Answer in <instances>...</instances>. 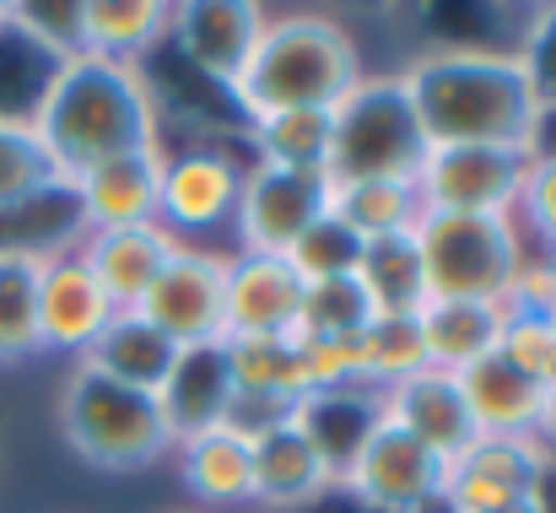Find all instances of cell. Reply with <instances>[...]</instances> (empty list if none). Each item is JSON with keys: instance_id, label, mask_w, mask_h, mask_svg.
<instances>
[{"instance_id": "10", "label": "cell", "mask_w": 556, "mask_h": 513, "mask_svg": "<svg viewBox=\"0 0 556 513\" xmlns=\"http://www.w3.org/2000/svg\"><path fill=\"white\" fill-rule=\"evenodd\" d=\"M222 276H227V254L205 249V243H179L168 254V265L157 271V281L147 287V298L136 303V314L147 325H157L174 346H216L227 341V314H222Z\"/></svg>"}, {"instance_id": "33", "label": "cell", "mask_w": 556, "mask_h": 513, "mask_svg": "<svg viewBox=\"0 0 556 513\" xmlns=\"http://www.w3.org/2000/svg\"><path fill=\"white\" fill-rule=\"evenodd\" d=\"M416 367H427L416 314H372V325L357 336V384L383 395L389 384L410 378Z\"/></svg>"}, {"instance_id": "3", "label": "cell", "mask_w": 556, "mask_h": 513, "mask_svg": "<svg viewBox=\"0 0 556 513\" xmlns=\"http://www.w3.org/2000/svg\"><path fill=\"white\" fill-rule=\"evenodd\" d=\"M363 76L368 60L346 22H336L330 11H281L265 16V33L227 98L243 114V125H254L287 109H336Z\"/></svg>"}, {"instance_id": "21", "label": "cell", "mask_w": 556, "mask_h": 513, "mask_svg": "<svg viewBox=\"0 0 556 513\" xmlns=\"http://www.w3.org/2000/svg\"><path fill=\"white\" fill-rule=\"evenodd\" d=\"M503 320L508 303H470V298H427L416 309V330H421V356L427 367L443 373H465L476 362H486L503 341Z\"/></svg>"}, {"instance_id": "32", "label": "cell", "mask_w": 556, "mask_h": 513, "mask_svg": "<svg viewBox=\"0 0 556 513\" xmlns=\"http://www.w3.org/2000/svg\"><path fill=\"white\" fill-rule=\"evenodd\" d=\"M43 356L38 346V260L0 249V367Z\"/></svg>"}, {"instance_id": "18", "label": "cell", "mask_w": 556, "mask_h": 513, "mask_svg": "<svg viewBox=\"0 0 556 513\" xmlns=\"http://www.w3.org/2000/svg\"><path fill=\"white\" fill-rule=\"evenodd\" d=\"M81 260L92 271V281L103 287V298L125 314L147 298V287L157 281V271L168 265V254L179 249V238H168L157 222H141V227H98V233H81Z\"/></svg>"}, {"instance_id": "31", "label": "cell", "mask_w": 556, "mask_h": 513, "mask_svg": "<svg viewBox=\"0 0 556 513\" xmlns=\"http://www.w3.org/2000/svg\"><path fill=\"white\" fill-rule=\"evenodd\" d=\"M372 298L357 281V271L346 276H314L303 281V303H298V341H357L372 325Z\"/></svg>"}, {"instance_id": "34", "label": "cell", "mask_w": 556, "mask_h": 513, "mask_svg": "<svg viewBox=\"0 0 556 513\" xmlns=\"http://www.w3.org/2000/svg\"><path fill=\"white\" fill-rule=\"evenodd\" d=\"M54 184H65V178L54 173L49 152L38 147L33 125L27 120H0V211H11V205H22V200H33Z\"/></svg>"}, {"instance_id": "22", "label": "cell", "mask_w": 556, "mask_h": 513, "mask_svg": "<svg viewBox=\"0 0 556 513\" xmlns=\"http://www.w3.org/2000/svg\"><path fill=\"white\" fill-rule=\"evenodd\" d=\"M179 356H185V346H174L157 325H147L136 309H125V314L109 320V330L92 341V351H87L81 362H87L92 373L114 378V384H130V389L157 395V389L168 384V373L179 367Z\"/></svg>"}, {"instance_id": "35", "label": "cell", "mask_w": 556, "mask_h": 513, "mask_svg": "<svg viewBox=\"0 0 556 513\" xmlns=\"http://www.w3.org/2000/svg\"><path fill=\"white\" fill-rule=\"evenodd\" d=\"M497 356H503L508 367H519L525 378H535V384H556V325H546L541 314L508 309Z\"/></svg>"}, {"instance_id": "41", "label": "cell", "mask_w": 556, "mask_h": 513, "mask_svg": "<svg viewBox=\"0 0 556 513\" xmlns=\"http://www.w3.org/2000/svg\"><path fill=\"white\" fill-rule=\"evenodd\" d=\"M530 260H535V265H541V271L556 281V238H552V243H535V249H530Z\"/></svg>"}, {"instance_id": "40", "label": "cell", "mask_w": 556, "mask_h": 513, "mask_svg": "<svg viewBox=\"0 0 556 513\" xmlns=\"http://www.w3.org/2000/svg\"><path fill=\"white\" fill-rule=\"evenodd\" d=\"M530 438H535V443H541V449L556 460V384H546V389H541V411H535Z\"/></svg>"}, {"instance_id": "1", "label": "cell", "mask_w": 556, "mask_h": 513, "mask_svg": "<svg viewBox=\"0 0 556 513\" xmlns=\"http://www.w3.org/2000/svg\"><path fill=\"white\" fill-rule=\"evenodd\" d=\"M427 147H525L541 130V98L519 49H427L400 65Z\"/></svg>"}, {"instance_id": "20", "label": "cell", "mask_w": 556, "mask_h": 513, "mask_svg": "<svg viewBox=\"0 0 556 513\" xmlns=\"http://www.w3.org/2000/svg\"><path fill=\"white\" fill-rule=\"evenodd\" d=\"M168 460L179 465L185 492L205 509H243L254 498V438L227 422L179 438Z\"/></svg>"}, {"instance_id": "8", "label": "cell", "mask_w": 556, "mask_h": 513, "mask_svg": "<svg viewBox=\"0 0 556 513\" xmlns=\"http://www.w3.org/2000/svg\"><path fill=\"white\" fill-rule=\"evenodd\" d=\"M525 168H530L525 147H427L416 168V195L421 211L514 216Z\"/></svg>"}, {"instance_id": "39", "label": "cell", "mask_w": 556, "mask_h": 513, "mask_svg": "<svg viewBox=\"0 0 556 513\" xmlns=\"http://www.w3.org/2000/svg\"><path fill=\"white\" fill-rule=\"evenodd\" d=\"M519 60H525V71H530V87H535L541 109L556 114V5L541 11V22H535L530 43L519 49Z\"/></svg>"}, {"instance_id": "13", "label": "cell", "mask_w": 556, "mask_h": 513, "mask_svg": "<svg viewBox=\"0 0 556 513\" xmlns=\"http://www.w3.org/2000/svg\"><path fill=\"white\" fill-rule=\"evenodd\" d=\"M114 314L119 309L103 298V287L92 281L76 243L38 260V346L43 351L81 362L92 351V341L109 330Z\"/></svg>"}, {"instance_id": "15", "label": "cell", "mask_w": 556, "mask_h": 513, "mask_svg": "<svg viewBox=\"0 0 556 513\" xmlns=\"http://www.w3.org/2000/svg\"><path fill=\"white\" fill-rule=\"evenodd\" d=\"M303 303V276L281 254H227L222 276V314L227 341H260V336H292Z\"/></svg>"}, {"instance_id": "7", "label": "cell", "mask_w": 556, "mask_h": 513, "mask_svg": "<svg viewBox=\"0 0 556 513\" xmlns=\"http://www.w3.org/2000/svg\"><path fill=\"white\" fill-rule=\"evenodd\" d=\"M443 465L448 460L438 449L410 438L378 405V422L357 443V454H352V465L341 476V492H352L372 513H427L443 503Z\"/></svg>"}, {"instance_id": "38", "label": "cell", "mask_w": 556, "mask_h": 513, "mask_svg": "<svg viewBox=\"0 0 556 513\" xmlns=\"http://www.w3.org/2000/svg\"><path fill=\"white\" fill-rule=\"evenodd\" d=\"M514 222H519L525 243H552L556 238V152L530 158L519 200H514Z\"/></svg>"}, {"instance_id": "26", "label": "cell", "mask_w": 556, "mask_h": 513, "mask_svg": "<svg viewBox=\"0 0 556 513\" xmlns=\"http://www.w3.org/2000/svg\"><path fill=\"white\" fill-rule=\"evenodd\" d=\"M292 422L314 438V449L325 454V465L336 471V487L357 454V443L368 438V427L378 422V395L352 384V389H325V395H303Z\"/></svg>"}, {"instance_id": "28", "label": "cell", "mask_w": 556, "mask_h": 513, "mask_svg": "<svg viewBox=\"0 0 556 513\" xmlns=\"http://www.w3.org/2000/svg\"><path fill=\"white\" fill-rule=\"evenodd\" d=\"M227 346V373L238 400H265V405H298L303 389V362L298 336H260V341H222Z\"/></svg>"}, {"instance_id": "9", "label": "cell", "mask_w": 556, "mask_h": 513, "mask_svg": "<svg viewBox=\"0 0 556 513\" xmlns=\"http://www.w3.org/2000/svg\"><path fill=\"white\" fill-rule=\"evenodd\" d=\"M330 211V178L325 173H292L270 163H249L238 211H232V238L243 254H292L298 238Z\"/></svg>"}, {"instance_id": "23", "label": "cell", "mask_w": 556, "mask_h": 513, "mask_svg": "<svg viewBox=\"0 0 556 513\" xmlns=\"http://www.w3.org/2000/svg\"><path fill=\"white\" fill-rule=\"evenodd\" d=\"M174 438L222 427L232 411V373H227V346H189L179 356V367L168 373V384L157 389Z\"/></svg>"}, {"instance_id": "43", "label": "cell", "mask_w": 556, "mask_h": 513, "mask_svg": "<svg viewBox=\"0 0 556 513\" xmlns=\"http://www.w3.org/2000/svg\"><path fill=\"white\" fill-rule=\"evenodd\" d=\"M0 27H5V5H0Z\"/></svg>"}, {"instance_id": "37", "label": "cell", "mask_w": 556, "mask_h": 513, "mask_svg": "<svg viewBox=\"0 0 556 513\" xmlns=\"http://www.w3.org/2000/svg\"><path fill=\"white\" fill-rule=\"evenodd\" d=\"M11 22H16L38 49H49L54 60L81 54V0H54V5L33 0V5H11Z\"/></svg>"}, {"instance_id": "14", "label": "cell", "mask_w": 556, "mask_h": 513, "mask_svg": "<svg viewBox=\"0 0 556 513\" xmlns=\"http://www.w3.org/2000/svg\"><path fill=\"white\" fill-rule=\"evenodd\" d=\"M265 16L270 11L254 0H185V5H174L168 43L185 54V65H194L205 82H216L227 92L265 33Z\"/></svg>"}, {"instance_id": "12", "label": "cell", "mask_w": 556, "mask_h": 513, "mask_svg": "<svg viewBox=\"0 0 556 513\" xmlns=\"http://www.w3.org/2000/svg\"><path fill=\"white\" fill-rule=\"evenodd\" d=\"M552 454L535 438H470L443 465V513H486L514 498H535L552 476Z\"/></svg>"}, {"instance_id": "5", "label": "cell", "mask_w": 556, "mask_h": 513, "mask_svg": "<svg viewBox=\"0 0 556 513\" xmlns=\"http://www.w3.org/2000/svg\"><path fill=\"white\" fill-rule=\"evenodd\" d=\"M416 254L427 276V298H470V303H508L530 243L514 216H454L421 211Z\"/></svg>"}, {"instance_id": "17", "label": "cell", "mask_w": 556, "mask_h": 513, "mask_svg": "<svg viewBox=\"0 0 556 513\" xmlns=\"http://www.w3.org/2000/svg\"><path fill=\"white\" fill-rule=\"evenodd\" d=\"M383 416L400 422L410 438H421L427 449H438L443 460H454L476 433V416L465 405V389H459V373H443V367H416L410 378L389 384L378 395Z\"/></svg>"}, {"instance_id": "36", "label": "cell", "mask_w": 556, "mask_h": 513, "mask_svg": "<svg viewBox=\"0 0 556 513\" xmlns=\"http://www.w3.org/2000/svg\"><path fill=\"white\" fill-rule=\"evenodd\" d=\"M357 254H363V238H352L330 211L298 238V249L287 254L292 260V271L303 276V281H314V276H346V271H357Z\"/></svg>"}, {"instance_id": "30", "label": "cell", "mask_w": 556, "mask_h": 513, "mask_svg": "<svg viewBox=\"0 0 556 513\" xmlns=\"http://www.w3.org/2000/svg\"><path fill=\"white\" fill-rule=\"evenodd\" d=\"M357 281L368 287L378 314H416L427 303V276L416 254V233H389L372 238L357 254Z\"/></svg>"}, {"instance_id": "2", "label": "cell", "mask_w": 556, "mask_h": 513, "mask_svg": "<svg viewBox=\"0 0 556 513\" xmlns=\"http://www.w3.org/2000/svg\"><path fill=\"white\" fill-rule=\"evenodd\" d=\"M27 125L65 184L109 158L163 147V109H157V87L147 82V71L114 65L98 54L60 60Z\"/></svg>"}, {"instance_id": "44", "label": "cell", "mask_w": 556, "mask_h": 513, "mask_svg": "<svg viewBox=\"0 0 556 513\" xmlns=\"http://www.w3.org/2000/svg\"><path fill=\"white\" fill-rule=\"evenodd\" d=\"M185 513H200V509H185Z\"/></svg>"}, {"instance_id": "27", "label": "cell", "mask_w": 556, "mask_h": 513, "mask_svg": "<svg viewBox=\"0 0 556 513\" xmlns=\"http://www.w3.org/2000/svg\"><path fill=\"white\" fill-rule=\"evenodd\" d=\"M330 216L363 243L389 238V233H416V222H421L416 178H346V184H330Z\"/></svg>"}, {"instance_id": "42", "label": "cell", "mask_w": 556, "mask_h": 513, "mask_svg": "<svg viewBox=\"0 0 556 513\" xmlns=\"http://www.w3.org/2000/svg\"><path fill=\"white\" fill-rule=\"evenodd\" d=\"M486 513H546V509H541V498H514V503H503V509H486Z\"/></svg>"}, {"instance_id": "25", "label": "cell", "mask_w": 556, "mask_h": 513, "mask_svg": "<svg viewBox=\"0 0 556 513\" xmlns=\"http://www.w3.org/2000/svg\"><path fill=\"white\" fill-rule=\"evenodd\" d=\"M459 389H465V405L476 416V433H486V438H530L546 384L525 378L519 367H508L492 351L486 362H476V367L459 373Z\"/></svg>"}, {"instance_id": "24", "label": "cell", "mask_w": 556, "mask_h": 513, "mask_svg": "<svg viewBox=\"0 0 556 513\" xmlns=\"http://www.w3.org/2000/svg\"><path fill=\"white\" fill-rule=\"evenodd\" d=\"M168 0H81V54L141 65L157 43H168Z\"/></svg>"}, {"instance_id": "4", "label": "cell", "mask_w": 556, "mask_h": 513, "mask_svg": "<svg viewBox=\"0 0 556 513\" xmlns=\"http://www.w3.org/2000/svg\"><path fill=\"white\" fill-rule=\"evenodd\" d=\"M60 438L81 465L109 471V476L152 471L179 443L157 395L114 384V378L92 373L87 362H71V373L60 384Z\"/></svg>"}, {"instance_id": "16", "label": "cell", "mask_w": 556, "mask_h": 513, "mask_svg": "<svg viewBox=\"0 0 556 513\" xmlns=\"http://www.w3.org/2000/svg\"><path fill=\"white\" fill-rule=\"evenodd\" d=\"M163 147H147V152H125V158H109L98 168L76 173L71 178V195H76V211H81V227L98 233V227H141V222H157V184H163Z\"/></svg>"}, {"instance_id": "29", "label": "cell", "mask_w": 556, "mask_h": 513, "mask_svg": "<svg viewBox=\"0 0 556 513\" xmlns=\"http://www.w3.org/2000/svg\"><path fill=\"white\" fill-rule=\"evenodd\" d=\"M243 130H249L254 163L292 168V173L330 168V130H336L330 109H287V114H265V120H254Z\"/></svg>"}, {"instance_id": "11", "label": "cell", "mask_w": 556, "mask_h": 513, "mask_svg": "<svg viewBox=\"0 0 556 513\" xmlns=\"http://www.w3.org/2000/svg\"><path fill=\"white\" fill-rule=\"evenodd\" d=\"M243 168L222 147H185L163 158V184H157V227L179 243H200L216 227H232Z\"/></svg>"}, {"instance_id": "6", "label": "cell", "mask_w": 556, "mask_h": 513, "mask_svg": "<svg viewBox=\"0 0 556 513\" xmlns=\"http://www.w3.org/2000/svg\"><path fill=\"white\" fill-rule=\"evenodd\" d=\"M330 130V184L346 178H416L427 158V136L416 125L410 92L400 71H368L336 109Z\"/></svg>"}, {"instance_id": "19", "label": "cell", "mask_w": 556, "mask_h": 513, "mask_svg": "<svg viewBox=\"0 0 556 513\" xmlns=\"http://www.w3.org/2000/svg\"><path fill=\"white\" fill-rule=\"evenodd\" d=\"M325 492H336V471L325 465V454L292 416L254 438V498H249L254 509L287 513L325 498Z\"/></svg>"}]
</instances>
